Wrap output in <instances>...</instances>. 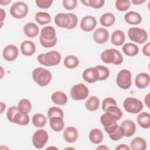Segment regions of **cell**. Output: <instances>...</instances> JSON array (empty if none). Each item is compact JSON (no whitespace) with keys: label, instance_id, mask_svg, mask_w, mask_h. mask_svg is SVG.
Here are the masks:
<instances>
[{"label":"cell","instance_id":"8992f818","mask_svg":"<svg viewBox=\"0 0 150 150\" xmlns=\"http://www.w3.org/2000/svg\"><path fill=\"white\" fill-rule=\"evenodd\" d=\"M29 11L28 5L23 1H18L12 5L10 8V14L16 19L25 18Z\"/></svg>","mask_w":150,"mask_h":150},{"label":"cell","instance_id":"cb8c5ba5","mask_svg":"<svg viewBox=\"0 0 150 150\" xmlns=\"http://www.w3.org/2000/svg\"><path fill=\"white\" fill-rule=\"evenodd\" d=\"M49 125L54 131L60 132L64 127V122L62 117H53L49 119Z\"/></svg>","mask_w":150,"mask_h":150},{"label":"cell","instance_id":"277c9868","mask_svg":"<svg viewBox=\"0 0 150 150\" xmlns=\"http://www.w3.org/2000/svg\"><path fill=\"white\" fill-rule=\"evenodd\" d=\"M32 78L39 86L44 87L50 82L52 75L49 70L42 67H37L32 71Z\"/></svg>","mask_w":150,"mask_h":150},{"label":"cell","instance_id":"ba28073f","mask_svg":"<svg viewBox=\"0 0 150 150\" xmlns=\"http://www.w3.org/2000/svg\"><path fill=\"white\" fill-rule=\"evenodd\" d=\"M116 83L118 86L123 89H128L132 84V75L129 70L122 69L120 70L116 79Z\"/></svg>","mask_w":150,"mask_h":150},{"label":"cell","instance_id":"7bdbcfd3","mask_svg":"<svg viewBox=\"0 0 150 150\" xmlns=\"http://www.w3.org/2000/svg\"><path fill=\"white\" fill-rule=\"evenodd\" d=\"M63 6L67 10H73L76 8L77 1L76 0H63L62 1Z\"/></svg>","mask_w":150,"mask_h":150},{"label":"cell","instance_id":"ac0fdd59","mask_svg":"<svg viewBox=\"0 0 150 150\" xmlns=\"http://www.w3.org/2000/svg\"><path fill=\"white\" fill-rule=\"evenodd\" d=\"M150 83V76L146 73H140L135 77V86L141 89L147 87Z\"/></svg>","mask_w":150,"mask_h":150},{"label":"cell","instance_id":"ee69618b","mask_svg":"<svg viewBox=\"0 0 150 150\" xmlns=\"http://www.w3.org/2000/svg\"><path fill=\"white\" fill-rule=\"evenodd\" d=\"M18 112V107L16 106H11L10 107L8 110H7V112H6V117H7V119L8 120L13 123V117L15 115V114L16 112Z\"/></svg>","mask_w":150,"mask_h":150},{"label":"cell","instance_id":"74e56055","mask_svg":"<svg viewBox=\"0 0 150 150\" xmlns=\"http://www.w3.org/2000/svg\"><path fill=\"white\" fill-rule=\"evenodd\" d=\"M53 117H60L63 118L64 113L63 110L57 107H51L47 111V118L50 119Z\"/></svg>","mask_w":150,"mask_h":150},{"label":"cell","instance_id":"e575fe53","mask_svg":"<svg viewBox=\"0 0 150 150\" xmlns=\"http://www.w3.org/2000/svg\"><path fill=\"white\" fill-rule=\"evenodd\" d=\"M30 121V117L28 114H24L19 112H16L13 119V123L20 125H26L29 124Z\"/></svg>","mask_w":150,"mask_h":150},{"label":"cell","instance_id":"3957f363","mask_svg":"<svg viewBox=\"0 0 150 150\" xmlns=\"http://www.w3.org/2000/svg\"><path fill=\"white\" fill-rule=\"evenodd\" d=\"M100 58L106 64L112 63L115 65H120L123 62V57L121 53L114 48L104 50L101 53Z\"/></svg>","mask_w":150,"mask_h":150},{"label":"cell","instance_id":"6da1fadb","mask_svg":"<svg viewBox=\"0 0 150 150\" xmlns=\"http://www.w3.org/2000/svg\"><path fill=\"white\" fill-rule=\"evenodd\" d=\"M40 45L45 48H50L54 46L57 41L55 29L52 26L43 27L39 36Z\"/></svg>","mask_w":150,"mask_h":150},{"label":"cell","instance_id":"f1b7e54d","mask_svg":"<svg viewBox=\"0 0 150 150\" xmlns=\"http://www.w3.org/2000/svg\"><path fill=\"white\" fill-rule=\"evenodd\" d=\"M115 21L114 15L110 12H107L103 14L100 18V24L104 27L111 26Z\"/></svg>","mask_w":150,"mask_h":150},{"label":"cell","instance_id":"44dd1931","mask_svg":"<svg viewBox=\"0 0 150 150\" xmlns=\"http://www.w3.org/2000/svg\"><path fill=\"white\" fill-rule=\"evenodd\" d=\"M121 126L124 131V136L130 137L132 136L136 131V125L134 122L130 120H125L122 122Z\"/></svg>","mask_w":150,"mask_h":150},{"label":"cell","instance_id":"f6af8a7d","mask_svg":"<svg viewBox=\"0 0 150 150\" xmlns=\"http://www.w3.org/2000/svg\"><path fill=\"white\" fill-rule=\"evenodd\" d=\"M36 5L41 9H48L49 8L52 3V0H36L35 1Z\"/></svg>","mask_w":150,"mask_h":150},{"label":"cell","instance_id":"816d5d0a","mask_svg":"<svg viewBox=\"0 0 150 150\" xmlns=\"http://www.w3.org/2000/svg\"><path fill=\"white\" fill-rule=\"evenodd\" d=\"M149 93H148L146 96L145 97V99H144V102L146 104V105L149 108V103H150V101H149Z\"/></svg>","mask_w":150,"mask_h":150},{"label":"cell","instance_id":"52a82bcc","mask_svg":"<svg viewBox=\"0 0 150 150\" xmlns=\"http://www.w3.org/2000/svg\"><path fill=\"white\" fill-rule=\"evenodd\" d=\"M128 36L131 41L139 44L144 43L148 39V33L146 30L137 27L129 28L128 30Z\"/></svg>","mask_w":150,"mask_h":150},{"label":"cell","instance_id":"4316f807","mask_svg":"<svg viewBox=\"0 0 150 150\" xmlns=\"http://www.w3.org/2000/svg\"><path fill=\"white\" fill-rule=\"evenodd\" d=\"M137 122L139 125L144 129L150 127V114L146 112H140L137 116Z\"/></svg>","mask_w":150,"mask_h":150},{"label":"cell","instance_id":"f35d334b","mask_svg":"<svg viewBox=\"0 0 150 150\" xmlns=\"http://www.w3.org/2000/svg\"><path fill=\"white\" fill-rule=\"evenodd\" d=\"M111 139L118 141L124 137V131L121 125H118L116 129L111 134H108Z\"/></svg>","mask_w":150,"mask_h":150},{"label":"cell","instance_id":"5bb4252c","mask_svg":"<svg viewBox=\"0 0 150 150\" xmlns=\"http://www.w3.org/2000/svg\"><path fill=\"white\" fill-rule=\"evenodd\" d=\"M54 21L58 27L68 29L71 24V17L69 13H59L55 15Z\"/></svg>","mask_w":150,"mask_h":150},{"label":"cell","instance_id":"bcb514c9","mask_svg":"<svg viewBox=\"0 0 150 150\" xmlns=\"http://www.w3.org/2000/svg\"><path fill=\"white\" fill-rule=\"evenodd\" d=\"M104 4V0H88V6H91L94 9H100L102 8Z\"/></svg>","mask_w":150,"mask_h":150},{"label":"cell","instance_id":"c3c4849f","mask_svg":"<svg viewBox=\"0 0 150 150\" xmlns=\"http://www.w3.org/2000/svg\"><path fill=\"white\" fill-rule=\"evenodd\" d=\"M150 43L148 42L146 44H145L144 47H142V53L143 54L148 57L150 56Z\"/></svg>","mask_w":150,"mask_h":150},{"label":"cell","instance_id":"484cf974","mask_svg":"<svg viewBox=\"0 0 150 150\" xmlns=\"http://www.w3.org/2000/svg\"><path fill=\"white\" fill-rule=\"evenodd\" d=\"M104 138V134L101 129L98 128H94L91 129L89 133V139L94 144H100Z\"/></svg>","mask_w":150,"mask_h":150},{"label":"cell","instance_id":"d6a6232c","mask_svg":"<svg viewBox=\"0 0 150 150\" xmlns=\"http://www.w3.org/2000/svg\"><path fill=\"white\" fill-rule=\"evenodd\" d=\"M36 22L41 25L48 24L51 22V16L49 13L45 12H38L35 16Z\"/></svg>","mask_w":150,"mask_h":150},{"label":"cell","instance_id":"ffe728a7","mask_svg":"<svg viewBox=\"0 0 150 150\" xmlns=\"http://www.w3.org/2000/svg\"><path fill=\"white\" fill-rule=\"evenodd\" d=\"M24 34L28 38H34L39 32L38 26L33 22H28L26 23L23 27Z\"/></svg>","mask_w":150,"mask_h":150},{"label":"cell","instance_id":"f907efd6","mask_svg":"<svg viewBox=\"0 0 150 150\" xmlns=\"http://www.w3.org/2000/svg\"><path fill=\"white\" fill-rule=\"evenodd\" d=\"M0 13H1V28L2 26V24H3V21L6 16V12L3 9L1 8L0 9Z\"/></svg>","mask_w":150,"mask_h":150},{"label":"cell","instance_id":"836d02e7","mask_svg":"<svg viewBox=\"0 0 150 150\" xmlns=\"http://www.w3.org/2000/svg\"><path fill=\"white\" fill-rule=\"evenodd\" d=\"M63 64L66 68L73 69L76 68L79 66V60L74 55H68L64 58Z\"/></svg>","mask_w":150,"mask_h":150},{"label":"cell","instance_id":"ab89813d","mask_svg":"<svg viewBox=\"0 0 150 150\" xmlns=\"http://www.w3.org/2000/svg\"><path fill=\"white\" fill-rule=\"evenodd\" d=\"M131 5V1L129 0H118L115 1V7L117 10L121 12L127 11Z\"/></svg>","mask_w":150,"mask_h":150},{"label":"cell","instance_id":"d6986e66","mask_svg":"<svg viewBox=\"0 0 150 150\" xmlns=\"http://www.w3.org/2000/svg\"><path fill=\"white\" fill-rule=\"evenodd\" d=\"M20 48L22 54L26 56H30L36 52L35 44L30 40H25L22 42Z\"/></svg>","mask_w":150,"mask_h":150},{"label":"cell","instance_id":"1f68e13d","mask_svg":"<svg viewBox=\"0 0 150 150\" xmlns=\"http://www.w3.org/2000/svg\"><path fill=\"white\" fill-rule=\"evenodd\" d=\"M86 108L90 111H95L98 110L100 106V100L96 96H91L86 101Z\"/></svg>","mask_w":150,"mask_h":150},{"label":"cell","instance_id":"7402d4cb","mask_svg":"<svg viewBox=\"0 0 150 150\" xmlns=\"http://www.w3.org/2000/svg\"><path fill=\"white\" fill-rule=\"evenodd\" d=\"M124 20L129 25H139L142 21L141 15L135 11H129L125 14Z\"/></svg>","mask_w":150,"mask_h":150},{"label":"cell","instance_id":"7dc6e473","mask_svg":"<svg viewBox=\"0 0 150 150\" xmlns=\"http://www.w3.org/2000/svg\"><path fill=\"white\" fill-rule=\"evenodd\" d=\"M70 14V16L71 17V24L70 25V26L69 27L68 29H74L75 28L77 24H78V18L77 16L73 13H69Z\"/></svg>","mask_w":150,"mask_h":150},{"label":"cell","instance_id":"8fae6325","mask_svg":"<svg viewBox=\"0 0 150 150\" xmlns=\"http://www.w3.org/2000/svg\"><path fill=\"white\" fill-rule=\"evenodd\" d=\"M117 121L112 115L107 112L102 114L100 117V122L103 125L104 130L108 134L112 133L117 128L118 125Z\"/></svg>","mask_w":150,"mask_h":150},{"label":"cell","instance_id":"60d3db41","mask_svg":"<svg viewBox=\"0 0 150 150\" xmlns=\"http://www.w3.org/2000/svg\"><path fill=\"white\" fill-rule=\"evenodd\" d=\"M96 67L98 69L99 72V80L100 81L106 80L110 75V70L109 69L104 66L98 65L96 66Z\"/></svg>","mask_w":150,"mask_h":150},{"label":"cell","instance_id":"7a4b0ae2","mask_svg":"<svg viewBox=\"0 0 150 150\" xmlns=\"http://www.w3.org/2000/svg\"><path fill=\"white\" fill-rule=\"evenodd\" d=\"M62 59L60 53L56 50L47 52L45 53H42L38 56L37 60L38 62L47 67L54 66L58 65Z\"/></svg>","mask_w":150,"mask_h":150},{"label":"cell","instance_id":"db71d44e","mask_svg":"<svg viewBox=\"0 0 150 150\" xmlns=\"http://www.w3.org/2000/svg\"><path fill=\"white\" fill-rule=\"evenodd\" d=\"M0 107H1V114H2L6 108V104L3 102H1L0 103Z\"/></svg>","mask_w":150,"mask_h":150},{"label":"cell","instance_id":"5b68a950","mask_svg":"<svg viewBox=\"0 0 150 150\" xmlns=\"http://www.w3.org/2000/svg\"><path fill=\"white\" fill-rule=\"evenodd\" d=\"M123 107L127 112L138 114L142 110L144 105L142 102L138 98L127 97L123 102Z\"/></svg>","mask_w":150,"mask_h":150},{"label":"cell","instance_id":"d590c367","mask_svg":"<svg viewBox=\"0 0 150 150\" xmlns=\"http://www.w3.org/2000/svg\"><path fill=\"white\" fill-rule=\"evenodd\" d=\"M46 117L42 114H35L32 117V124L37 128L43 127L46 123Z\"/></svg>","mask_w":150,"mask_h":150},{"label":"cell","instance_id":"e0dca14e","mask_svg":"<svg viewBox=\"0 0 150 150\" xmlns=\"http://www.w3.org/2000/svg\"><path fill=\"white\" fill-rule=\"evenodd\" d=\"M63 137L69 143L75 142L79 137L78 130L74 127H68L64 129Z\"/></svg>","mask_w":150,"mask_h":150},{"label":"cell","instance_id":"f5cc1de1","mask_svg":"<svg viewBox=\"0 0 150 150\" xmlns=\"http://www.w3.org/2000/svg\"><path fill=\"white\" fill-rule=\"evenodd\" d=\"M145 2V0H132L131 1V2L134 5H139Z\"/></svg>","mask_w":150,"mask_h":150},{"label":"cell","instance_id":"d4e9b609","mask_svg":"<svg viewBox=\"0 0 150 150\" xmlns=\"http://www.w3.org/2000/svg\"><path fill=\"white\" fill-rule=\"evenodd\" d=\"M125 40V34L123 31L121 30H114L111 37V42L115 46L122 45Z\"/></svg>","mask_w":150,"mask_h":150},{"label":"cell","instance_id":"681fc988","mask_svg":"<svg viewBox=\"0 0 150 150\" xmlns=\"http://www.w3.org/2000/svg\"><path fill=\"white\" fill-rule=\"evenodd\" d=\"M130 147L124 144H121L116 146L115 150H129Z\"/></svg>","mask_w":150,"mask_h":150},{"label":"cell","instance_id":"603a6c76","mask_svg":"<svg viewBox=\"0 0 150 150\" xmlns=\"http://www.w3.org/2000/svg\"><path fill=\"white\" fill-rule=\"evenodd\" d=\"M51 100L53 103L59 105H65L68 100L67 95L62 91H56L54 92L51 96Z\"/></svg>","mask_w":150,"mask_h":150},{"label":"cell","instance_id":"7c38bea8","mask_svg":"<svg viewBox=\"0 0 150 150\" xmlns=\"http://www.w3.org/2000/svg\"><path fill=\"white\" fill-rule=\"evenodd\" d=\"M97 20L95 17L91 15L84 16L80 22V28L84 32H91L97 26Z\"/></svg>","mask_w":150,"mask_h":150},{"label":"cell","instance_id":"9a60e30c","mask_svg":"<svg viewBox=\"0 0 150 150\" xmlns=\"http://www.w3.org/2000/svg\"><path fill=\"white\" fill-rule=\"evenodd\" d=\"M82 77L86 82L93 83L99 80V72L96 67H88L83 71Z\"/></svg>","mask_w":150,"mask_h":150},{"label":"cell","instance_id":"9c48e42d","mask_svg":"<svg viewBox=\"0 0 150 150\" xmlns=\"http://www.w3.org/2000/svg\"><path fill=\"white\" fill-rule=\"evenodd\" d=\"M89 94L88 87L83 83H78L72 86L70 89L71 98L76 101L86 99Z\"/></svg>","mask_w":150,"mask_h":150},{"label":"cell","instance_id":"11a10c76","mask_svg":"<svg viewBox=\"0 0 150 150\" xmlns=\"http://www.w3.org/2000/svg\"><path fill=\"white\" fill-rule=\"evenodd\" d=\"M12 2L11 0H6V1H4V0H1L0 1V4L2 5H7L8 4L11 3Z\"/></svg>","mask_w":150,"mask_h":150},{"label":"cell","instance_id":"2e32d148","mask_svg":"<svg viewBox=\"0 0 150 150\" xmlns=\"http://www.w3.org/2000/svg\"><path fill=\"white\" fill-rule=\"evenodd\" d=\"M93 38L96 43L103 44L108 40L109 38V32L105 28H99L94 32Z\"/></svg>","mask_w":150,"mask_h":150},{"label":"cell","instance_id":"4dcf8cb0","mask_svg":"<svg viewBox=\"0 0 150 150\" xmlns=\"http://www.w3.org/2000/svg\"><path fill=\"white\" fill-rule=\"evenodd\" d=\"M17 107L19 112L24 114H28L32 110V103L29 100L23 98L19 101Z\"/></svg>","mask_w":150,"mask_h":150},{"label":"cell","instance_id":"4fadbf2b","mask_svg":"<svg viewBox=\"0 0 150 150\" xmlns=\"http://www.w3.org/2000/svg\"><path fill=\"white\" fill-rule=\"evenodd\" d=\"M18 49L15 45H8L6 46L2 52L3 57L8 62L14 61L18 56Z\"/></svg>","mask_w":150,"mask_h":150},{"label":"cell","instance_id":"b9f144b4","mask_svg":"<svg viewBox=\"0 0 150 150\" xmlns=\"http://www.w3.org/2000/svg\"><path fill=\"white\" fill-rule=\"evenodd\" d=\"M111 105H117L116 100L112 97L105 98L102 103V110L105 112L106 109Z\"/></svg>","mask_w":150,"mask_h":150},{"label":"cell","instance_id":"30bf717a","mask_svg":"<svg viewBox=\"0 0 150 150\" xmlns=\"http://www.w3.org/2000/svg\"><path fill=\"white\" fill-rule=\"evenodd\" d=\"M32 139L33 145L37 149H41L47 142L49 134L46 130L40 129L33 134Z\"/></svg>","mask_w":150,"mask_h":150},{"label":"cell","instance_id":"f546056e","mask_svg":"<svg viewBox=\"0 0 150 150\" xmlns=\"http://www.w3.org/2000/svg\"><path fill=\"white\" fill-rule=\"evenodd\" d=\"M122 50L125 54L128 56H134L139 52L138 46L133 43H127L122 47Z\"/></svg>","mask_w":150,"mask_h":150},{"label":"cell","instance_id":"8d00e7d4","mask_svg":"<svg viewBox=\"0 0 150 150\" xmlns=\"http://www.w3.org/2000/svg\"><path fill=\"white\" fill-rule=\"evenodd\" d=\"M105 112L110 114L116 120H119L122 117V112L121 109L117 105L109 106L105 110Z\"/></svg>","mask_w":150,"mask_h":150},{"label":"cell","instance_id":"9f6ffc18","mask_svg":"<svg viewBox=\"0 0 150 150\" xmlns=\"http://www.w3.org/2000/svg\"><path fill=\"white\" fill-rule=\"evenodd\" d=\"M97 149H103V150H108L109 148L105 145H101L97 148Z\"/></svg>","mask_w":150,"mask_h":150},{"label":"cell","instance_id":"83f0119b","mask_svg":"<svg viewBox=\"0 0 150 150\" xmlns=\"http://www.w3.org/2000/svg\"><path fill=\"white\" fill-rule=\"evenodd\" d=\"M146 147L147 143L142 137H136L130 142V149L132 150H145Z\"/></svg>","mask_w":150,"mask_h":150}]
</instances>
